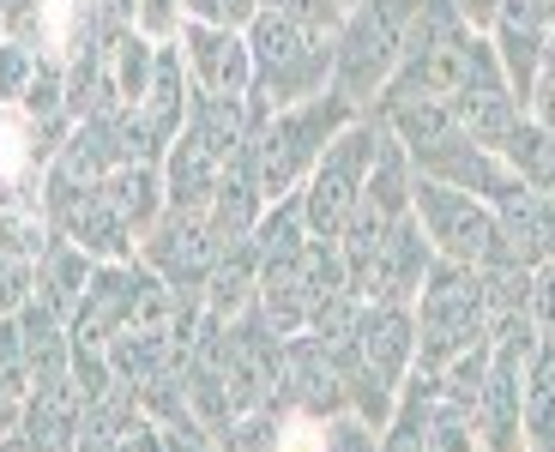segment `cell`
<instances>
[{
    "label": "cell",
    "mask_w": 555,
    "mask_h": 452,
    "mask_svg": "<svg viewBox=\"0 0 555 452\" xmlns=\"http://www.w3.org/2000/svg\"><path fill=\"white\" fill-rule=\"evenodd\" d=\"M242 37H248V55H254L248 133L272 109H291V103L333 91V30H314L284 13H260Z\"/></svg>",
    "instance_id": "cell-1"
},
{
    "label": "cell",
    "mask_w": 555,
    "mask_h": 452,
    "mask_svg": "<svg viewBox=\"0 0 555 452\" xmlns=\"http://www.w3.org/2000/svg\"><path fill=\"white\" fill-rule=\"evenodd\" d=\"M362 109H350L338 91L326 96H308V103H291V109H272L260 127L248 133V157H254V176H260L266 206L296 193L308 181V169L320 164V151L338 139V127L357 121Z\"/></svg>",
    "instance_id": "cell-2"
},
{
    "label": "cell",
    "mask_w": 555,
    "mask_h": 452,
    "mask_svg": "<svg viewBox=\"0 0 555 452\" xmlns=\"http://www.w3.org/2000/svg\"><path fill=\"white\" fill-rule=\"evenodd\" d=\"M416 7L423 0H350L345 7V18L333 30V91L350 109H369L387 91Z\"/></svg>",
    "instance_id": "cell-3"
},
{
    "label": "cell",
    "mask_w": 555,
    "mask_h": 452,
    "mask_svg": "<svg viewBox=\"0 0 555 452\" xmlns=\"http://www.w3.org/2000/svg\"><path fill=\"white\" fill-rule=\"evenodd\" d=\"M472 37L477 30L465 25V13H459V0H423L411 18V30H404V55L399 67H392L387 91L375 96V103H404V96H453L459 79H465V61H472ZM369 103V109H375Z\"/></svg>",
    "instance_id": "cell-4"
},
{
    "label": "cell",
    "mask_w": 555,
    "mask_h": 452,
    "mask_svg": "<svg viewBox=\"0 0 555 452\" xmlns=\"http://www.w3.org/2000/svg\"><path fill=\"white\" fill-rule=\"evenodd\" d=\"M416 369H447L472 344L489 338V301L477 266L435 260V272L416 289Z\"/></svg>",
    "instance_id": "cell-5"
},
{
    "label": "cell",
    "mask_w": 555,
    "mask_h": 452,
    "mask_svg": "<svg viewBox=\"0 0 555 452\" xmlns=\"http://www.w3.org/2000/svg\"><path fill=\"white\" fill-rule=\"evenodd\" d=\"M375 145H380V121L362 109L357 121L338 127L333 145L320 151V164L308 169V181L296 188V193H302L308 235H320V242H338L345 218L357 211V199H362V181H369V164H375Z\"/></svg>",
    "instance_id": "cell-6"
},
{
    "label": "cell",
    "mask_w": 555,
    "mask_h": 452,
    "mask_svg": "<svg viewBox=\"0 0 555 452\" xmlns=\"http://www.w3.org/2000/svg\"><path fill=\"white\" fill-rule=\"evenodd\" d=\"M411 218L423 223L435 260L453 266H501V218L495 206H483L477 193H459L447 181L416 176L411 188Z\"/></svg>",
    "instance_id": "cell-7"
},
{
    "label": "cell",
    "mask_w": 555,
    "mask_h": 452,
    "mask_svg": "<svg viewBox=\"0 0 555 452\" xmlns=\"http://www.w3.org/2000/svg\"><path fill=\"white\" fill-rule=\"evenodd\" d=\"M326 289H350L345 254H338V242H320V235H308L302 254L260 266V314L272 320L284 338H296V332L308 326V314H314V301L326 296Z\"/></svg>",
    "instance_id": "cell-8"
},
{
    "label": "cell",
    "mask_w": 555,
    "mask_h": 452,
    "mask_svg": "<svg viewBox=\"0 0 555 452\" xmlns=\"http://www.w3.org/2000/svg\"><path fill=\"white\" fill-rule=\"evenodd\" d=\"M218 254H223V235L211 230V218L206 211H181V206H169L133 247V260L145 266V272H157L169 289H188V296L206 289Z\"/></svg>",
    "instance_id": "cell-9"
},
{
    "label": "cell",
    "mask_w": 555,
    "mask_h": 452,
    "mask_svg": "<svg viewBox=\"0 0 555 452\" xmlns=\"http://www.w3.org/2000/svg\"><path fill=\"white\" fill-rule=\"evenodd\" d=\"M411 169L416 176H429V181H447V188L459 193H477L483 206H514L519 193H526V181L507 169V157H501L495 145H477L465 127H453V133H441L435 145L411 151Z\"/></svg>",
    "instance_id": "cell-10"
},
{
    "label": "cell",
    "mask_w": 555,
    "mask_h": 452,
    "mask_svg": "<svg viewBox=\"0 0 555 452\" xmlns=\"http://www.w3.org/2000/svg\"><path fill=\"white\" fill-rule=\"evenodd\" d=\"M447 109H453V121L465 127L477 145H501V139L519 127V115H526L519 91L507 85V73H501V55H495V42H489V30L472 37V61H465L459 91L447 96Z\"/></svg>",
    "instance_id": "cell-11"
},
{
    "label": "cell",
    "mask_w": 555,
    "mask_h": 452,
    "mask_svg": "<svg viewBox=\"0 0 555 452\" xmlns=\"http://www.w3.org/2000/svg\"><path fill=\"white\" fill-rule=\"evenodd\" d=\"M272 404L284 416H308V423H326V416L350 411L345 380H338V362L326 357V344L320 338H308V332L284 338V362H278Z\"/></svg>",
    "instance_id": "cell-12"
},
{
    "label": "cell",
    "mask_w": 555,
    "mask_h": 452,
    "mask_svg": "<svg viewBox=\"0 0 555 452\" xmlns=\"http://www.w3.org/2000/svg\"><path fill=\"white\" fill-rule=\"evenodd\" d=\"M139 289H145V266L139 260H98V272H91V284H85L79 308L67 320V338L73 344H109L133 320Z\"/></svg>",
    "instance_id": "cell-13"
},
{
    "label": "cell",
    "mask_w": 555,
    "mask_h": 452,
    "mask_svg": "<svg viewBox=\"0 0 555 452\" xmlns=\"http://www.w3.org/2000/svg\"><path fill=\"white\" fill-rule=\"evenodd\" d=\"M429 272H435V247H429V235H423V223L404 211L387 230L380 254L369 260V272L357 277V296L362 301H404V308H411Z\"/></svg>",
    "instance_id": "cell-14"
},
{
    "label": "cell",
    "mask_w": 555,
    "mask_h": 452,
    "mask_svg": "<svg viewBox=\"0 0 555 452\" xmlns=\"http://www.w3.org/2000/svg\"><path fill=\"white\" fill-rule=\"evenodd\" d=\"M181 61L194 91L211 96H248L254 91V55L242 30H218V25H181Z\"/></svg>",
    "instance_id": "cell-15"
},
{
    "label": "cell",
    "mask_w": 555,
    "mask_h": 452,
    "mask_svg": "<svg viewBox=\"0 0 555 452\" xmlns=\"http://www.w3.org/2000/svg\"><path fill=\"white\" fill-rule=\"evenodd\" d=\"M357 357L369 362V374H375L380 386L399 392L404 374L416 369V308H404V301H362Z\"/></svg>",
    "instance_id": "cell-16"
},
{
    "label": "cell",
    "mask_w": 555,
    "mask_h": 452,
    "mask_svg": "<svg viewBox=\"0 0 555 452\" xmlns=\"http://www.w3.org/2000/svg\"><path fill=\"white\" fill-rule=\"evenodd\" d=\"M501 260L526 266V272H538V266L555 260V193H519L514 206H501Z\"/></svg>",
    "instance_id": "cell-17"
},
{
    "label": "cell",
    "mask_w": 555,
    "mask_h": 452,
    "mask_svg": "<svg viewBox=\"0 0 555 452\" xmlns=\"http://www.w3.org/2000/svg\"><path fill=\"white\" fill-rule=\"evenodd\" d=\"M55 235H67L73 247H85L91 260H133L139 235L121 223V211L103 199V193H85V199H73L67 211H55Z\"/></svg>",
    "instance_id": "cell-18"
},
{
    "label": "cell",
    "mask_w": 555,
    "mask_h": 452,
    "mask_svg": "<svg viewBox=\"0 0 555 452\" xmlns=\"http://www.w3.org/2000/svg\"><path fill=\"white\" fill-rule=\"evenodd\" d=\"M206 218H211V230L223 235V247H230V242H248V235H254V223L266 218V193H260V176H254L248 145H242L236 157H230V164H223L218 193H211Z\"/></svg>",
    "instance_id": "cell-19"
},
{
    "label": "cell",
    "mask_w": 555,
    "mask_h": 452,
    "mask_svg": "<svg viewBox=\"0 0 555 452\" xmlns=\"http://www.w3.org/2000/svg\"><path fill=\"white\" fill-rule=\"evenodd\" d=\"M79 411H85L79 386L49 380V386H37V392L25 398V423H18V435H25L37 452H73V440H79Z\"/></svg>",
    "instance_id": "cell-20"
},
{
    "label": "cell",
    "mask_w": 555,
    "mask_h": 452,
    "mask_svg": "<svg viewBox=\"0 0 555 452\" xmlns=\"http://www.w3.org/2000/svg\"><path fill=\"white\" fill-rule=\"evenodd\" d=\"M103 350H109L115 380H127L139 392V386L152 380V374H164L188 344H181V332H169V326H145V320H133V326H121Z\"/></svg>",
    "instance_id": "cell-21"
},
{
    "label": "cell",
    "mask_w": 555,
    "mask_h": 452,
    "mask_svg": "<svg viewBox=\"0 0 555 452\" xmlns=\"http://www.w3.org/2000/svg\"><path fill=\"white\" fill-rule=\"evenodd\" d=\"M218 176H223L218 151H206L194 133H176V145L164 151V193H169V206L206 211L211 193H218Z\"/></svg>",
    "instance_id": "cell-22"
},
{
    "label": "cell",
    "mask_w": 555,
    "mask_h": 452,
    "mask_svg": "<svg viewBox=\"0 0 555 452\" xmlns=\"http://www.w3.org/2000/svg\"><path fill=\"white\" fill-rule=\"evenodd\" d=\"M103 199H109L115 211H121V223L133 235H145L157 218L169 211V193H164V164H115L109 176H103Z\"/></svg>",
    "instance_id": "cell-23"
},
{
    "label": "cell",
    "mask_w": 555,
    "mask_h": 452,
    "mask_svg": "<svg viewBox=\"0 0 555 452\" xmlns=\"http://www.w3.org/2000/svg\"><path fill=\"white\" fill-rule=\"evenodd\" d=\"M199 301H206V314H218V320H236L260 301V254H254V242L223 247L211 277H206V289H199Z\"/></svg>",
    "instance_id": "cell-24"
},
{
    "label": "cell",
    "mask_w": 555,
    "mask_h": 452,
    "mask_svg": "<svg viewBox=\"0 0 555 452\" xmlns=\"http://www.w3.org/2000/svg\"><path fill=\"white\" fill-rule=\"evenodd\" d=\"M188 96H194V79H188V61H181V42H157V61H152V85L139 96L133 109L152 115L157 133L176 139L181 121H188Z\"/></svg>",
    "instance_id": "cell-25"
},
{
    "label": "cell",
    "mask_w": 555,
    "mask_h": 452,
    "mask_svg": "<svg viewBox=\"0 0 555 452\" xmlns=\"http://www.w3.org/2000/svg\"><path fill=\"white\" fill-rule=\"evenodd\" d=\"M91 272H98V260H91L85 247H73L67 235H55V242L42 247V260H37V301L42 308H55L61 320H73V308H79Z\"/></svg>",
    "instance_id": "cell-26"
},
{
    "label": "cell",
    "mask_w": 555,
    "mask_h": 452,
    "mask_svg": "<svg viewBox=\"0 0 555 452\" xmlns=\"http://www.w3.org/2000/svg\"><path fill=\"white\" fill-rule=\"evenodd\" d=\"M181 133H194L206 151H218L223 164L248 145V96H211V91H194L188 96V121Z\"/></svg>",
    "instance_id": "cell-27"
},
{
    "label": "cell",
    "mask_w": 555,
    "mask_h": 452,
    "mask_svg": "<svg viewBox=\"0 0 555 452\" xmlns=\"http://www.w3.org/2000/svg\"><path fill=\"white\" fill-rule=\"evenodd\" d=\"M139 423H145L139 392H133V386H115V392L91 398V404L79 411V440H73V452H115Z\"/></svg>",
    "instance_id": "cell-28"
},
{
    "label": "cell",
    "mask_w": 555,
    "mask_h": 452,
    "mask_svg": "<svg viewBox=\"0 0 555 452\" xmlns=\"http://www.w3.org/2000/svg\"><path fill=\"white\" fill-rule=\"evenodd\" d=\"M411 188H416L411 157H404V145L380 127V145H375V164H369V181H362V199L380 206L387 218H404V211H411Z\"/></svg>",
    "instance_id": "cell-29"
},
{
    "label": "cell",
    "mask_w": 555,
    "mask_h": 452,
    "mask_svg": "<svg viewBox=\"0 0 555 452\" xmlns=\"http://www.w3.org/2000/svg\"><path fill=\"white\" fill-rule=\"evenodd\" d=\"M495 151L507 157V169H514V176L526 181L531 193H555V133H550L543 121L519 115V127L501 139Z\"/></svg>",
    "instance_id": "cell-30"
},
{
    "label": "cell",
    "mask_w": 555,
    "mask_h": 452,
    "mask_svg": "<svg viewBox=\"0 0 555 452\" xmlns=\"http://www.w3.org/2000/svg\"><path fill=\"white\" fill-rule=\"evenodd\" d=\"M526 452H555V357L538 350L526 362V404H519Z\"/></svg>",
    "instance_id": "cell-31"
},
{
    "label": "cell",
    "mask_w": 555,
    "mask_h": 452,
    "mask_svg": "<svg viewBox=\"0 0 555 452\" xmlns=\"http://www.w3.org/2000/svg\"><path fill=\"white\" fill-rule=\"evenodd\" d=\"M254 254H260V266L272 260H291V254H302L308 247V218H302V193H284V199H272L266 206V218L254 223Z\"/></svg>",
    "instance_id": "cell-32"
},
{
    "label": "cell",
    "mask_w": 555,
    "mask_h": 452,
    "mask_svg": "<svg viewBox=\"0 0 555 452\" xmlns=\"http://www.w3.org/2000/svg\"><path fill=\"white\" fill-rule=\"evenodd\" d=\"M399 218H387L380 206H369V199H357V211L345 218V230H338V254H345V272H350V289H357V277L369 272V260L380 254V242H387V230Z\"/></svg>",
    "instance_id": "cell-33"
},
{
    "label": "cell",
    "mask_w": 555,
    "mask_h": 452,
    "mask_svg": "<svg viewBox=\"0 0 555 452\" xmlns=\"http://www.w3.org/2000/svg\"><path fill=\"white\" fill-rule=\"evenodd\" d=\"M49 242H55V223H49L42 206H0V254L37 266Z\"/></svg>",
    "instance_id": "cell-34"
},
{
    "label": "cell",
    "mask_w": 555,
    "mask_h": 452,
    "mask_svg": "<svg viewBox=\"0 0 555 452\" xmlns=\"http://www.w3.org/2000/svg\"><path fill=\"white\" fill-rule=\"evenodd\" d=\"M423 452H483L477 416L465 411V404H447V398H435L429 428H423Z\"/></svg>",
    "instance_id": "cell-35"
},
{
    "label": "cell",
    "mask_w": 555,
    "mask_h": 452,
    "mask_svg": "<svg viewBox=\"0 0 555 452\" xmlns=\"http://www.w3.org/2000/svg\"><path fill=\"white\" fill-rule=\"evenodd\" d=\"M37 67H42V49L0 37V109H18V103H25V96H30V79H37Z\"/></svg>",
    "instance_id": "cell-36"
},
{
    "label": "cell",
    "mask_w": 555,
    "mask_h": 452,
    "mask_svg": "<svg viewBox=\"0 0 555 452\" xmlns=\"http://www.w3.org/2000/svg\"><path fill=\"white\" fill-rule=\"evenodd\" d=\"M0 37L55 55V49H49V0H0Z\"/></svg>",
    "instance_id": "cell-37"
},
{
    "label": "cell",
    "mask_w": 555,
    "mask_h": 452,
    "mask_svg": "<svg viewBox=\"0 0 555 452\" xmlns=\"http://www.w3.org/2000/svg\"><path fill=\"white\" fill-rule=\"evenodd\" d=\"M67 380L79 386L85 404H91V398H103V392H115V386H127V380H115L109 350H103V344H73V369H67Z\"/></svg>",
    "instance_id": "cell-38"
},
{
    "label": "cell",
    "mask_w": 555,
    "mask_h": 452,
    "mask_svg": "<svg viewBox=\"0 0 555 452\" xmlns=\"http://www.w3.org/2000/svg\"><path fill=\"white\" fill-rule=\"evenodd\" d=\"M320 452H380V428H369L362 416L338 411L320 423Z\"/></svg>",
    "instance_id": "cell-39"
},
{
    "label": "cell",
    "mask_w": 555,
    "mask_h": 452,
    "mask_svg": "<svg viewBox=\"0 0 555 452\" xmlns=\"http://www.w3.org/2000/svg\"><path fill=\"white\" fill-rule=\"evenodd\" d=\"M188 25H218V30H248L260 18V0H181Z\"/></svg>",
    "instance_id": "cell-40"
},
{
    "label": "cell",
    "mask_w": 555,
    "mask_h": 452,
    "mask_svg": "<svg viewBox=\"0 0 555 452\" xmlns=\"http://www.w3.org/2000/svg\"><path fill=\"white\" fill-rule=\"evenodd\" d=\"M181 25H188V7L181 0H139L133 7V30L145 42H176Z\"/></svg>",
    "instance_id": "cell-41"
},
{
    "label": "cell",
    "mask_w": 555,
    "mask_h": 452,
    "mask_svg": "<svg viewBox=\"0 0 555 452\" xmlns=\"http://www.w3.org/2000/svg\"><path fill=\"white\" fill-rule=\"evenodd\" d=\"M30 296H37V266L0 254V314H18Z\"/></svg>",
    "instance_id": "cell-42"
},
{
    "label": "cell",
    "mask_w": 555,
    "mask_h": 452,
    "mask_svg": "<svg viewBox=\"0 0 555 452\" xmlns=\"http://www.w3.org/2000/svg\"><path fill=\"white\" fill-rule=\"evenodd\" d=\"M260 13H284V18H302L314 30H338L345 0H260Z\"/></svg>",
    "instance_id": "cell-43"
},
{
    "label": "cell",
    "mask_w": 555,
    "mask_h": 452,
    "mask_svg": "<svg viewBox=\"0 0 555 452\" xmlns=\"http://www.w3.org/2000/svg\"><path fill=\"white\" fill-rule=\"evenodd\" d=\"M531 320H538V338H543V350L555 357V260L531 272Z\"/></svg>",
    "instance_id": "cell-44"
},
{
    "label": "cell",
    "mask_w": 555,
    "mask_h": 452,
    "mask_svg": "<svg viewBox=\"0 0 555 452\" xmlns=\"http://www.w3.org/2000/svg\"><path fill=\"white\" fill-rule=\"evenodd\" d=\"M98 7H103V25H133L139 0H98Z\"/></svg>",
    "instance_id": "cell-45"
},
{
    "label": "cell",
    "mask_w": 555,
    "mask_h": 452,
    "mask_svg": "<svg viewBox=\"0 0 555 452\" xmlns=\"http://www.w3.org/2000/svg\"><path fill=\"white\" fill-rule=\"evenodd\" d=\"M0 452H37V447H30L25 435H7V440H0Z\"/></svg>",
    "instance_id": "cell-46"
},
{
    "label": "cell",
    "mask_w": 555,
    "mask_h": 452,
    "mask_svg": "<svg viewBox=\"0 0 555 452\" xmlns=\"http://www.w3.org/2000/svg\"><path fill=\"white\" fill-rule=\"evenodd\" d=\"M543 73H555V18H550V42H543Z\"/></svg>",
    "instance_id": "cell-47"
},
{
    "label": "cell",
    "mask_w": 555,
    "mask_h": 452,
    "mask_svg": "<svg viewBox=\"0 0 555 452\" xmlns=\"http://www.w3.org/2000/svg\"><path fill=\"white\" fill-rule=\"evenodd\" d=\"M0 115H7V109H0Z\"/></svg>",
    "instance_id": "cell-48"
},
{
    "label": "cell",
    "mask_w": 555,
    "mask_h": 452,
    "mask_svg": "<svg viewBox=\"0 0 555 452\" xmlns=\"http://www.w3.org/2000/svg\"><path fill=\"white\" fill-rule=\"evenodd\" d=\"M345 7H350V0H345Z\"/></svg>",
    "instance_id": "cell-49"
}]
</instances>
